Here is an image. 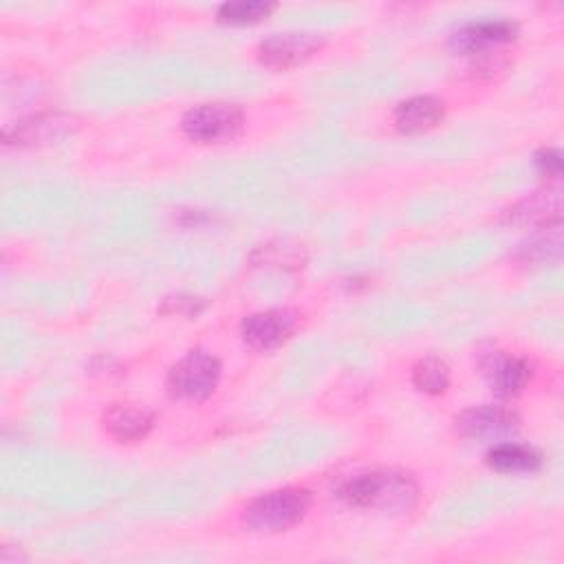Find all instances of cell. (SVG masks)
<instances>
[{"label":"cell","instance_id":"cell-5","mask_svg":"<svg viewBox=\"0 0 564 564\" xmlns=\"http://www.w3.org/2000/svg\"><path fill=\"white\" fill-rule=\"evenodd\" d=\"M516 35H518V24L513 20L487 18V20H474L458 26L449 37V46L456 53H463L469 57H482V55L498 53V48L513 42Z\"/></svg>","mask_w":564,"mask_h":564},{"label":"cell","instance_id":"cell-9","mask_svg":"<svg viewBox=\"0 0 564 564\" xmlns=\"http://www.w3.org/2000/svg\"><path fill=\"white\" fill-rule=\"evenodd\" d=\"M482 375L491 390L500 397H513L527 388L531 381V364L516 355L491 352L482 359Z\"/></svg>","mask_w":564,"mask_h":564},{"label":"cell","instance_id":"cell-15","mask_svg":"<svg viewBox=\"0 0 564 564\" xmlns=\"http://www.w3.org/2000/svg\"><path fill=\"white\" fill-rule=\"evenodd\" d=\"M412 383L425 394H441L449 386V368L438 357H425L412 368Z\"/></svg>","mask_w":564,"mask_h":564},{"label":"cell","instance_id":"cell-8","mask_svg":"<svg viewBox=\"0 0 564 564\" xmlns=\"http://www.w3.org/2000/svg\"><path fill=\"white\" fill-rule=\"evenodd\" d=\"M295 313L289 308H269L251 313L240 328L245 344L253 350H273L282 346L295 330Z\"/></svg>","mask_w":564,"mask_h":564},{"label":"cell","instance_id":"cell-13","mask_svg":"<svg viewBox=\"0 0 564 564\" xmlns=\"http://www.w3.org/2000/svg\"><path fill=\"white\" fill-rule=\"evenodd\" d=\"M68 128H70V117L37 115V117L15 121L11 128L4 130V139H7V143H15V145L48 143V141L66 134Z\"/></svg>","mask_w":564,"mask_h":564},{"label":"cell","instance_id":"cell-17","mask_svg":"<svg viewBox=\"0 0 564 564\" xmlns=\"http://www.w3.org/2000/svg\"><path fill=\"white\" fill-rule=\"evenodd\" d=\"M560 247H562L560 223H553V225L540 227V234H535L531 242L522 247L520 253L527 262H549L560 258Z\"/></svg>","mask_w":564,"mask_h":564},{"label":"cell","instance_id":"cell-7","mask_svg":"<svg viewBox=\"0 0 564 564\" xmlns=\"http://www.w3.org/2000/svg\"><path fill=\"white\" fill-rule=\"evenodd\" d=\"M518 425L520 421L516 412L491 403L467 408L456 416L458 436L471 441H500L511 436Z\"/></svg>","mask_w":564,"mask_h":564},{"label":"cell","instance_id":"cell-18","mask_svg":"<svg viewBox=\"0 0 564 564\" xmlns=\"http://www.w3.org/2000/svg\"><path fill=\"white\" fill-rule=\"evenodd\" d=\"M258 253L262 256L258 262L260 264H278V267H291L297 269L304 264L306 253L302 245H289L286 240H278V242H269L267 247L262 245L258 249Z\"/></svg>","mask_w":564,"mask_h":564},{"label":"cell","instance_id":"cell-10","mask_svg":"<svg viewBox=\"0 0 564 564\" xmlns=\"http://www.w3.org/2000/svg\"><path fill=\"white\" fill-rule=\"evenodd\" d=\"M560 209H562V194L557 187L538 189L522 200H518L505 216L511 225L522 227H546L553 223H560Z\"/></svg>","mask_w":564,"mask_h":564},{"label":"cell","instance_id":"cell-1","mask_svg":"<svg viewBox=\"0 0 564 564\" xmlns=\"http://www.w3.org/2000/svg\"><path fill=\"white\" fill-rule=\"evenodd\" d=\"M339 498L357 509L408 511L416 502V485L408 474L364 471L341 485Z\"/></svg>","mask_w":564,"mask_h":564},{"label":"cell","instance_id":"cell-2","mask_svg":"<svg viewBox=\"0 0 564 564\" xmlns=\"http://www.w3.org/2000/svg\"><path fill=\"white\" fill-rule=\"evenodd\" d=\"M311 507V494L306 489L284 487L267 491L253 498L242 513V522L256 533H278L297 524Z\"/></svg>","mask_w":564,"mask_h":564},{"label":"cell","instance_id":"cell-3","mask_svg":"<svg viewBox=\"0 0 564 564\" xmlns=\"http://www.w3.org/2000/svg\"><path fill=\"white\" fill-rule=\"evenodd\" d=\"M245 115L236 104H198L183 115L181 128L196 143H225L242 132Z\"/></svg>","mask_w":564,"mask_h":564},{"label":"cell","instance_id":"cell-19","mask_svg":"<svg viewBox=\"0 0 564 564\" xmlns=\"http://www.w3.org/2000/svg\"><path fill=\"white\" fill-rule=\"evenodd\" d=\"M535 167L540 170V174L544 176H560L562 174V154L553 148H544L540 152H535Z\"/></svg>","mask_w":564,"mask_h":564},{"label":"cell","instance_id":"cell-11","mask_svg":"<svg viewBox=\"0 0 564 564\" xmlns=\"http://www.w3.org/2000/svg\"><path fill=\"white\" fill-rule=\"evenodd\" d=\"M445 104L432 95H416L397 104L392 112L394 128L403 134H421L441 123Z\"/></svg>","mask_w":564,"mask_h":564},{"label":"cell","instance_id":"cell-12","mask_svg":"<svg viewBox=\"0 0 564 564\" xmlns=\"http://www.w3.org/2000/svg\"><path fill=\"white\" fill-rule=\"evenodd\" d=\"M154 425L150 410L134 403H115L104 414L106 432L119 443H134L148 436Z\"/></svg>","mask_w":564,"mask_h":564},{"label":"cell","instance_id":"cell-6","mask_svg":"<svg viewBox=\"0 0 564 564\" xmlns=\"http://www.w3.org/2000/svg\"><path fill=\"white\" fill-rule=\"evenodd\" d=\"M324 46V37L311 31H286L273 33L258 46V57L264 66L286 70L304 64Z\"/></svg>","mask_w":564,"mask_h":564},{"label":"cell","instance_id":"cell-16","mask_svg":"<svg viewBox=\"0 0 564 564\" xmlns=\"http://www.w3.org/2000/svg\"><path fill=\"white\" fill-rule=\"evenodd\" d=\"M275 9L273 2H262V0H238V2H225L218 9V20L225 24H256Z\"/></svg>","mask_w":564,"mask_h":564},{"label":"cell","instance_id":"cell-20","mask_svg":"<svg viewBox=\"0 0 564 564\" xmlns=\"http://www.w3.org/2000/svg\"><path fill=\"white\" fill-rule=\"evenodd\" d=\"M203 308V302L198 297H176V302L165 300L163 311L170 313H183V315H196Z\"/></svg>","mask_w":564,"mask_h":564},{"label":"cell","instance_id":"cell-4","mask_svg":"<svg viewBox=\"0 0 564 564\" xmlns=\"http://www.w3.org/2000/svg\"><path fill=\"white\" fill-rule=\"evenodd\" d=\"M218 379L220 361L205 350H192L172 366L165 386L174 399L203 401L216 390Z\"/></svg>","mask_w":564,"mask_h":564},{"label":"cell","instance_id":"cell-14","mask_svg":"<svg viewBox=\"0 0 564 564\" xmlns=\"http://www.w3.org/2000/svg\"><path fill=\"white\" fill-rule=\"evenodd\" d=\"M487 463L491 469L502 474H520V471H535L542 465V456L538 449L520 443H498L489 449Z\"/></svg>","mask_w":564,"mask_h":564}]
</instances>
